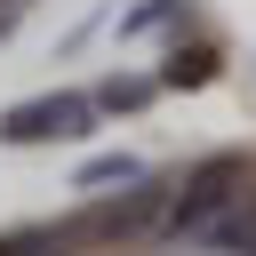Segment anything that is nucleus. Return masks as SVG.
I'll return each instance as SVG.
<instances>
[{"label": "nucleus", "instance_id": "1", "mask_svg": "<svg viewBox=\"0 0 256 256\" xmlns=\"http://www.w3.org/2000/svg\"><path fill=\"white\" fill-rule=\"evenodd\" d=\"M88 128H96V96H72V88L0 112V144H56V136H88Z\"/></svg>", "mask_w": 256, "mask_h": 256}, {"label": "nucleus", "instance_id": "2", "mask_svg": "<svg viewBox=\"0 0 256 256\" xmlns=\"http://www.w3.org/2000/svg\"><path fill=\"white\" fill-rule=\"evenodd\" d=\"M232 184H248V168H240V160H208V168H192V176H184V192H176V232L216 224V216L240 200Z\"/></svg>", "mask_w": 256, "mask_h": 256}, {"label": "nucleus", "instance_id": "3", "mask_svg": "<svg viewBox=\"0 0 256 256\" xmlns=\"http://www.w3.org/2000/svg\"><path fill=\"white\" fill-rule=\"evenodd\" d=\"M208 72H216V48H176V56H168V72H160V80H168V88H200V80H208Z\"/></svg>", "mask_w": 256, "mask_h": 256}, {"label": "nucleus", "instance_id": "4", "mask_svg": "<svg viewBox=\"0 0 256 256\" xmlns=\"http://www.w3.org/2000/svg\"><path fill=\"white\" fill-rule=\"evenodd\" d=\"M144 96H152V80H104L96 88V112H136Z\"/></svg>", "mask_w": 256, "mask_h": 256}, {"label": "nucleus", "instance_id": "5", "mask_svg": "<svg viewBox=\"0 0 256 256\" xmlns=\"http://www.w3.org/2000/svg\"><path fill=\"white\" fill-rule=\"evenodd\" d=\"M176 8H184V0H144V8H128V16H120V32H152V24H168Z\"/></svg>", "mask_w": 256, "mask_h": 256}, {"label": "nucleus", "instance_id": "6", "mask_svg": "<svg viewBox=\"0 0 256 256\" xmlns=\"http://www.w3.org/2000/svg\"><path fill=\"white\" fill-rule=\"evenodd\" d=\"M80 184H136V160H88Z\"/></svg>", "mask_w": 256, "mask_h": 256}]
</instances>
